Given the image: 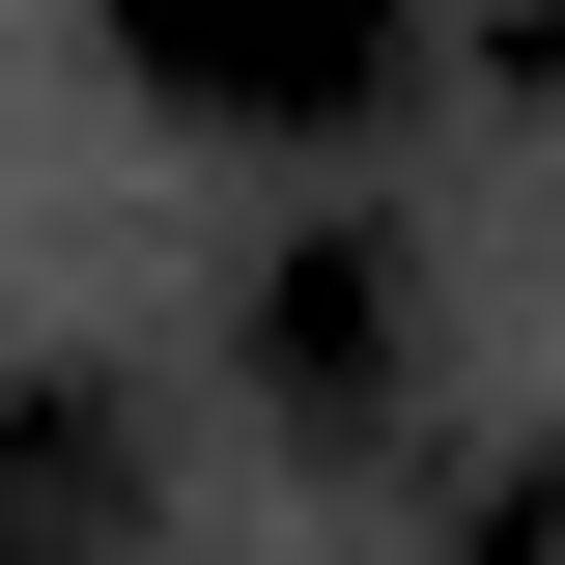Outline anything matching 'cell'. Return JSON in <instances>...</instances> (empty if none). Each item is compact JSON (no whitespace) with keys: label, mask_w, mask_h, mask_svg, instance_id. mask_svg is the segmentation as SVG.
I'll return each mask as SVG.
<instances>
[{"label":"cell","mask_w":565,"mask_h":565,"mask_svg":"<svg viewBox=\"0 0 565 565\" xmlns=\"http://www.w3.org/2000/svg\"><path fill=\"white\" fill-rule=\"evenodd\" d=\"M114 57L170 114H226V141H396L424 0H114Z\"/></svg>","instance_id":"obj_1"},{"label":"cell","mask_w":565,"mask_h":565,"mask_svg":"<svg viewBox=\"0 0 565 565\" xmlns=\"http://www.w3.org/2000/svg\"><path fill=\"white\" fill-rule=\"evenodd\" d=\"M255 396L311 424V452H396V424H424V226L396 199H311L255 255Z\"/></svg>","instance_id":"obj_2"},{"label":"cell","mask_w":565,"mask_h":565,"mask_svg":"<svg viewBox=\"0 0 565 565\" xmlns=\"http://www.w3.org/2000/svg\"><path fill=\"white\" fill-rule=\"evenodd\" d=\"M0 537H29V565L141 537V396H114V367H29V396H0Z\"/></svg>","instance_id":"obj_3"},{"label":"cell","mask_w":565,"mask_h":565,"mask_svg":"<svg viewBox=\"0 0 565 565\" xmlns=\"http://www.w3.org/2000/svg\"><path fill=\"white\" fill-rule=\"evenodd\" d=\"M0 565H29V537H0Z\"/></svg>","instance_id":"obj_4"}]
</instances>
